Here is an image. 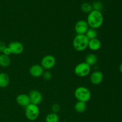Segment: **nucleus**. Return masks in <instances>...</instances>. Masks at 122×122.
Segmentation results:
<instances>
[{
  "label": "nucleus",
  "instance_id": "1",
  "mask_svg": "<svg viewBox=\"0 0 122 122\" xmlns=\"http://www.w3.org/2000/svg\"><path fill=\"white\" fill-rule=\"evenodd\" d=\"M86 22L90 28L97 30L101 27L104 22V17L101 11H92L88 14Z\"/></svg>",
  "mask_w": 122,
  "mask_h": 122
},
{
  "label": "nucleus",
  "instance_id": "2",
  "mask_svg": "<svg viewBox=\"0 0 122 122\" xmlns=\"http://www.w3.org/2000/svg\"><path fill=\"white\" fill-rule=\"evenodd\" d=\"M89 39L85 35H77L73 40V47L76 51L82 52L88 46Z\"/></svg>",
  "mask_w": 122,
  "mask_h": 122
},
{
  "label": "nucleus",
  "instance_id": "3",
  "mask_svg": "<svg viewBox=\"0 0 122 122\" xmlns=\"http://www.w3.org/2000/svg\"><path fill=\"white\" fill-rule=\"evenodd\" d=\"M75 97L77 101L86 103L91 98V92L86 87L79 86L75 89Z\"/></svg>",
  "mask_w": 122,
  "mask_h": 122
},
{
  "label": "nucleus",
  "instance_id": "4",
  "mask_svg": "<svg viewBox=\"0 0 122 122\" xmlns=\"http://www.w3.org/2000/svg\"><path fill=\"white\" fill-rule=\"evenodd\" d=\"M25 116L30 121H35L39 117L40 110L37 105L30 104L25 107Z\"/></svg>",
  "mask_w": 122,
  "mask_h": 122
},
{
  "label": "nucleus",
  "instance_id": "5",
  "mask_svg": "<svg viewBox=\"0 0 122 122\" xmlns=\"http://www.w3.org/2000/svg\"><path fill=\"white\" fill-rule=\"evenodd\" d=\"M91 66L85 62L79 63L75 66L74 72L75 75L80 77H85L88 76L91 72Z\"/></svg>",
  "mask_w": 122,
  "mask_h": 122
},
{
  "label": "nucleus",
  "instance_id": "6",
  "mask_svg": "<svg viewBox=\"0 0 122 122\" xmlns=\"http://www.w3.org/2000/svg\"><path fill=\"white\" fill-rule=\"evenodd\" d=\"M56 64V58L52 55H46L41 60V65L46 70L52 69Z\"/></svg>",
  "mask_w": 122,
  "mask_h": 122
},
{
  "label": "nucleus",
  "instance_id": "7",
  "mask_svg": "<svg viewBox=\"0 0 122 122\" xmlns=\"http://www.w3.org/2000/svg\"><path fill=\"white\" fill-rule=\"evenodd\" d=\"M29 97L30 103L33 104L38 106L42 101V95L39 91L36 89L30 91L29 94Z\"/></svg>",
  "mask_w": 122,
  "mask_h": 122
},
{
  "label": "nucleus",
  "instance_id": "8",
  "mask_svg": "<svg viewBox=\"0 0 122 122\" xmlns=\"http://www.w3.org/2000/svg\"><path fill=\"white\" fill-rule=\"evenodd\" d=\"M8 47L11 50V54L19 55L23 53L24 51V45L20 42L13 41L10 43Z\"/></svg>",
  "mask_w": 122,
  "mask_h": 122
},
{
  "label": "nucleus",
  "instance_id": "9",
  "mask_svg": "<svg viewBox=\"0 0 122 122\" xmlns=\"http://www.w3.org/2000/svg\"><path fill=\"white\" fill-rule=\"evenodd\" d=\"M89 28L86 21L81 20L76 22L75 26V31L77 35H85Z\"/></svg>",
  "mask_w": 122,
  "mask_h": 122
},
{
  "label": "nucleus",
  "instance_id": "10",
  "mask_svg": "<svg viewBox=\"0 0 122 122\" xmlns=\"http://www.w3.org/2000/svg\"><path fill=\"white\" fill-rule=\"evenodd\" d=\"M44 69L41 64H33L30 67L29 73L32 77L38 78L42 76Z\"/></svg>",
  "mask_w": 122,
  "mask_h": 122
},
{
  "label": "nucleus",
  "instance_id": "11",
  "mask_svg": "<svg viewBox=\"0 0 122 122\" xmlns=\"http://www.w3.org/2000/svg\"><path fill=\"white\" fill-rule=\"evenodd\" d=\"M90 82L94 85L100 84L104 79V75L101 71H95L90 75Z\"/></svg>",
  "mask_w": 122,
  "mask_h": 122
},
{
  "label": "nucleus",
  "instance_id": "12",
  "mask_svg": "<svg viewBox=\"0 0 122 122\" xmlns=\"http://www.w3.org/2000/svg\"><path fill=\"white\" fill-rule=\"evenodd\" d=\"M17 104L21 107H26L30 104L29 95L26 94H20L16 97L15 98Z\"/></svg>",
  "mask_w": 122,
  "mask_h": 122
},
{
  "label": "nucleus",
  "instance_id": "13",
  "mask_svg": "<svg viewBox=\"0 0 122 122\" xmlns=\"http://www.w3.org/2000/svg\"><path fill=\"white\" fill-rule=\"evenodd\" d=\"M101 47V42L100 39H98L97 38L95 39H91L89 40L88 42V46L89 50L93 51H96L100 50Z\"/></svg>",
  "mask_w": 122,
  "mask_h": 122
},
{
  "label": "nucleus",
  "instance_id": "14",
  "mask_svg": "<svg viewBox=\"0 0 122 122\" xmlns=\"http://www.w3.org/2000/svg\"><path fill=\"white\" fill-rule=\"evenodd\" d=\"M10 79L8 74L6 73H0V88H5L10 84Z\"/></svg>",
  "mask_w": 122,
  "mask_h": 122
},
{
  "label": "nucleus",
  "instance_id": "15",
  "mask_svg": "<svg viewBox=\"0 0 122 122\" xmlns=\"http://www.w3.org/2000/svg\"><path fill=\"white\" fill-rule=\"evenodd\" d=\"M97 61L98 57L97 55L95 54L91 53L87 55L85 58V62L90 66H92L95 65L97 63Z\"/></svg>",
  "mask_w": 122,
  "mask_h": 122
},
{
  "label": "nucleus",
  "instance_id": "16",
  "mask_svg": "<svg viewBox=\"0 0 122 122\" xmlns=\"http://www.w3.org/2000/svg\"><path fill=\"white\" fill-rule=\"evenodd\" d=\"M11 64V58L9 56L1 54H0V66L2 67H7Z\"/></svg>",
  "mask_w": 122,
  "mask_h": 122
},
{
  "label": "nucleus",
  "instance_id": "17",
  "mask_svg": "<svg viewBox=\"0 0 122 122\" xmlns=\"http://www.w3.org/2000/svg\"><path fill=\"white\" fill-rule=\"evenodd\" d=\"M86 108L87 106L85 102H81V101H77L75 104V107H74L75 111L79 113H82L85 112L86 110Z\"/></svg>",
  "mask_w": 122,
  "mask_h": 122
},
{
  "label": "nucleus",
  "instance_id": "18",
  "mask_svg": "<svg viewBox=\"0 0 122 122\" xmlns=\"http://www.w3.org/2000/svg\"><path fill=\"white\" fill-rule=\"evenodd\" d=\"M60 117L57 113H50L45 117V122H59Z\"/></svg>",
  "mask_w": 122,
  "mask_h": 122
},
{
  "label": "nucleus",
  "instance_id": "19",
  "mask_svg": "<svg viewBox=\"0 0 122 122\" xmlns=\"http://www.w3.org/2000/svg\"><path fill=\"white\" fill-rule=\"evenodd\" d=\"M97 35L98 33L97 30L92 28H90V27L88 29V30H87V32H86L85 33V36L88 38V39H89V40L97 38Z\"/></svg>",
  "mask_w": 122,
  "mask_h": 122
},
{
  "label": "nucleus",
  "instance_id": "20",
  "mask_svg": "<svg viewBox=\"0 0 122 122\" xmlns=\"http://www.w3.org/2000/svg\"><path fill=\"white\" fill-rule=\"evenodd\" d=\"M81 10L82 12L85 13H87L89 14V13L92 11V5L91 4L88 3V2H83L82 5H81Z\"/></svg>",
  "mask_w": 122,
  "mask_h": 122
},
{
  "label": "nucleus",
  "instance_id": "21",
  "mask_svg": "<svg viewBox=\"0 0 122 122\" xmlns=\"http://www.w3.org/2000/svg\"><path fill=\"white\" fill-rule=\"evenodd\" d=\"M92 10H96L101 11L103 8V5L102 2L99 1H95L93 2L92 4Z\"/></svg>",
  "mask_w": 122,
  "mask_h": 122
},
{
  "label": "nucleus",
  "instance_id": "22",
  "mask_svg": "<svg viewBox=\"0 0 122 122\" xmlns=\"http://www.w3.org/2000/svg\"><path fill=\"white\" fill-rule=\"evenodd\" d=\"M42 77L45 81H50L52 78V73L49 71H44L42 74Z\"/></svg>",
  "mask_w": 122,
  "mask_h": 122
},
{
  "label": "nucleus",
  "instance_id": "23",
  "mask_svg": "<svg viewBox=\"0 0 122 122\" xmlns=\"http://www.w3.org/2000/svg\"><path fill=\"white\" fill-rule=\"evenodd\" d=\"M51 110L52 111V113H57L60 110V106L58 104L55 103L52 104V106H51Z\"/></svg>",
  "mask_w": 122,
  "mask_h": 122
},
{
  "label": "nucleus",
  "instance_id": "24",
  "mask_svg": "<svg viewBox=\"0 0 122 122\" xmlns=\"http://www.w3.org/2000/svg\"><path fill=\"white\" fill-rule=\"evenodd\" d=\"M6 47H7V45H5V44L3 41H0V52L2 53Z\"/></svg>",
  "mask_w": 122,
  "mask_h": 122
},
{
  "label": "nucleus",
  "instance_id": "25",
  "mask_svg": "<svg viewBox=\"0 0 122 122\" xmlns=\"http://www.w3.org/2000/svg\"><path fill=\"white\" fill-rule=\"evenodd\" d=\"M2 54H3L4 55H6V56H10V55L11 54V50H10L9 48H8V46H7V47L5 48V50H4L3 52H2Z\"/></svg>",
  "mask_w": 122,
  "mask_h": 122
},
{
  "label": "nucleus",
  "instance_id": "26",
  "mask_svg": "<svg viewBox=\"0 0 122 122\" xmlns=\"http://www.w3.org/2000/svg\"><path fill=\"white\" fill-rule=\"evenodd\" d=\"M119 70H120V71L122 73V63L120 64V66H119Z\"/></svg>",
  "mask_w": 122,
  "mask_h": 122
}]
</instances>
